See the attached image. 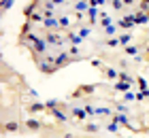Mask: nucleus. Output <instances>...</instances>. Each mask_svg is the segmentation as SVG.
<instances>
[{
    "label": "nucleus",
    "instance_id": "obj_1",
    "mask_svg": "<svg viewBox=\"0 0 149 138\" xmlns=\"http://www.w3.org/2000/svg\"><path fill=\"white\" fill-rule=\"evenodd\" d=\"M40 128H43V123L38 119H34V117H30V119L26 121V130H28V132H40Z\"/></svg>",
    "mask_w": 149,
    "mask_h": 138
},
{
    "label": "nucleus",
    "instance_id": "obj_2",
    "mask_svg": "<svg viewBox=\"0 0 149 138\" xmlns=\"http://www.w3.org/2000/svg\"><path fill=\"white\" fill-rule=\"evenodd\" d=\"M2 132H22V126H19L17 121H4L2 123Z\"/></svg>",
    "mask_w": 149,
    "mask_h": 138
},
{
    "label": "nucleus",
    "instance_id": "obj_3",
    "mask_svg": "<svg viewBox=\"0 0 149 138\" xmlns=\"http://www.w3.org/2000/svg\"><path fill=\"white\" fill-rule=\"evenodd\" d=\"M45 49H47V43H45V40H36V43H32L30 45V51L32 53H45Z\"/></svg>",
    "mask_w": 149,
    "mask_h": 138
},
{
    "label": "nucleus",
    "instance_id": "obj_4",
    "mask_svg": "<svg viewBox=\"0 0 149 138\" xmlns=\"http://www.w3.org/2000/svg\"><path fill=\"white\" fill-rule=\"evenodd\" d=\"M66 64H70V58L66 55V51H60V55L56 58V66L62 68V66H66Z\"/></svg>",
    "mask_w": 149,
    "mask_h": 138
},
{
    "label": "nucleus",
    "instance_id": "obj_5",
    "mask_svg": "<svg viewBox=\"0 0 149 138\" xmlns=\"http://www.w3.org/2000/svg\"><path fill=\"white\" fill-rule=\"evenodd\" d=\"M96 92V87L94 85H81V89H77L74 92V96H83V94H94Z\"/></svg>",
    "mask_w": 149,
    "mask_h": 138
},
{
    "label": "nucleus",
    "instance_id": "obj_6",
    "mask_svg": "<svg viewBox=\"0 0 149 138\" xmlns=\"http://www.w3.org/2000/svg\"><path fill=\"white\" fill-rule=\"evenodd\" d=\"M83 132H87V134H96V132H100V128L96 126V123H83Z\"/></svg>",
    "mask_w": 149,
    "mask_h": 138
},
{
    "label": "nucleus",
    "instance_id": "obj_7",
    "mask_svg": "<svg viewBox=\"0 0 149 138\" xmlns=\"http://www.w3.org/2000/svg\"><path fill=\"white\" fill-rule=\"evenodd\" d=\"M72 117H77V119L83 123V121H85V110H81L79 106H74V108H72Z\"/></svg>",
    "mask_w": 149,
    "mask_h": 138
},
{
    "label": "nucleus",
    "instance_id": "obj_8",
    "mask_svg": "<svg viewBox=\"0 0 149 138\" xmlns=\"http://www.w3.org/2000/svg\"><path fill=\"white\" fill-rule=\"evenodd\" d=\"M30 113H38V110H47V104H40V102H34V104L28 106Z\"/></svg>",
    "mask_w": 149,
    "mask_h": 138
},
{
    "label": "nucleus",
    "instance_id": "obj_9",
    "mask_svg": "<svg viewBox=\"0 0 149 138\" xmlns=\"http://www.w3.org/2000/svg\"><path fill=\"white\" fill-rule=\"evenodd\" d=\"M47 43L49 45H62V38L58 34H47Z\"/></svg>",
    "mask_w": 149,
    "mask_h": 138
},
{
    "label": "nucleus",
    "instance_id": "obj_10",
    "mask_svg": "<svg viewBox=\"0 0 149 138\" xmlns=\"http://www.w3.org/2000/svg\"><path fill=\"white\" fill-rule=\"evenodd\" d=\"M111 121L121 123V126H130V123H128V117H126V115H113V119H111Z\"/></svg>",
    "mask_w": 149,
    "mask_h": 138
},
{
    "label": "nucleus",
    "instance_id": "obj_11",
    "mask_svg": "<svg viewBox=\"0 0 149 138\" xmlns=\"http://www.w3.org/2000/svg\"><path fill=\"white\" fill-rule=\"evenodd\" d=\"M111 6H113V11H124L126 9L124 0H111Z\"/></svg>",
    "mask_w": 149,
    "mask_h": 138
},
{
    "label": "nucleus",
    "instance_id": "obj_12",
    "mask_svg": "<svg viewBox=\"0 0 149 138\" xmlns=\"http://www.w3.org/2000/svg\"><path fill=\"white\" fill-rule=\"evenodd\" d=\"M130 40H132V34L130 32H126V34H121V38H119V45H128V43H130Z\"/></svg>",
    "mask_w": 149,
    "mask_h": 138
},
{
    "label": "nucleus",
    "instance_id": "obj_13",
    "mask_svg": "<svg viewBox=\"0 0 149 138\" xmlns=\"http://www.w3.org/2000/svg\"><path fill=\"white\" fill-rule=\"evenodd\" d=\"M115 89H117V92H128V89H130V83H115Z\"/></svg>",
    "mask_w": 149,
    "mask_h": 138
},
{
    "label": "nucleus",
    "instance_id": "obj_14",
    "mask_svg": "<svg viewBox=\"0 0 149 138\" xmlns=\"http://www.w3.org/2000/svg\"><path fill=\"white\" fill-rule=\"evenodd\" d=\"M60 21H56V19H49V17H45V28H58Z\"/></svg>",
    "mask_w": 149,
    "mask_h": 138
},
{
    "label": "nucleus",
    "instance_id": "obj_15",
    "mask_svg": "<svg viewBox=\"0 0 149 138\" xmlns=\"http://www.w3.org/2000/svg\"><path fill=\"white\" fill-rule=\"evenodd\" d=\"M13 2H15V0H2V4H0V9H2V11L6 13V11H9L11 6H13Z\"/></svg>",
    "mask_w": 149,
    "mask_h": 138
},
{
    "label": "nucleus",
    "instance_id": "obj_16",
    "mask_svg": "<svg viewBox=\"0 0 149 138\" xmlns=\"http://www.w3.org/2000/svg\"><path fill=\"white\" fill-rule=\"evenodd\" d=\"M66 38H68V40H70V43H74V45H79V43H81V40H83V38H81V36H77V34H66Z\"/></svg>",
    "mask_w": 149,
    "mask_h": 138
},
{
    "label": "nucleus",
    "instance_id": "obj_17",
    "mask_svg": "<svg viewBox=\"0 0 149 138\" xmlns=\"http://www.w3.org/2000/svg\"><path fill=\"white\" fill-rule=\"evenodd\" d=\"M104 74H107V77H109V79H117V77H119V74L115 72L113 68H104Z\"/></svg>",
    "mask_w": 149,
    "mask_h": 138
},
{
    "label": "nucleus",
    "instance_id": "obj_18",
    "mask_svg": "<svg viewBox=\"0 0 149 138\" xmlns=\"http://www.w3.org/2000/svg\"><path fill=\"white\" fill-rule=\"evenodd\" d=\"M111 21H113L111 17H102V21H100V28H102V30H107V28L111 26Z\"/></svg>",
    "mask_w": 149,
    "mask_h": 138
},
{
    "label": "nucleus",
    "instance_id": "obj_19",
    "mask_svg": "<svg viewBox=\"0 0 149 138\" xmlns=\"http://www.w3.org/2000/svg\"><path fill=\"white\" fill-rule=\"evenodd\" d=\"M107 2V0H90V6H92V9H96V6H102Z\"/></svg>",
    "mask_w": 149,
    "mask_h": 138
},
{
    "label": "nucleus",
    "instance_id": "obj_20",
    "mask_svg": "<svg viewBox=\"0 0 149 138\" xmlns=\"http://www.w3.org/2000/svg\"><path fill=\"white\" fill-rule=\"evenodd\" d=\"M126 51H128V55H136L139 53V47L134 45V47H126Z\"/></svg>",
    "mask_w": 149,
    "mask_h": 138
},
{
    "label": "nucleus",
    "instance_id": "obj_21",
    "mask_svg": "<svg viewBox=\"0 0 149 138\" xmlns=\"http://www.w3.org/2000/svg\"><path fill=\"white\" fill-rule=\"evenodd\" d=\"M87 9H90L87 2H77V11H87Z\"/></svg>",
    "mask_w": 149,
    "mask_h": 138
},
{
    "label": "nucleus",
    "instance_id": "obj_22",
    "mask_svg": "<svg viewBox=\"0 0 149 138\" xmlns=\"http://www.w3.org/2000/svg\"><path fill=\"white\" fill-rule=\"evenodd\" d=\"M40 19H43V17H40L38 13H32V15L28 17V21H40Z\"/></svg>",
    "mask_w": 149,
    "mask_h": 138
},
{
    "label": "nucleus",
    "instance_id": "obj_23",
    "mask_svg": "<svg viewBox=\"0 0 149 138\" xmlns=\"http://www.w3.org/2000/svg\"><path fill=\"white\" fill-rule=\"evenodd\" d=\"M68 24H70V21H68V17H60V26H62V28H66Z\"/></svg>",
    "mask_w": 149,
    "mask_h": 138
},
{
    "label": "nucleus",
    "instance_id": "obj_24",
    "mask_svg": "<svg viewBox=\"0 0 149 138\" xmlns=\"http://www.w3.org/2000/svg\"><path fill=\"white\" fill-rule=\"evenodd\" d=\"M87 34H90V28H81V32H79V36L83 38V36H87Z\"/></svg>",
    "mask_w": 149,
    "mask_h": 138
},
{
    "label": "nucleus",
    "instance_id": "obj_25",
    "mask_svg": "<svg viewBox=\"0 0 149 138\" xmlns=\"http://www.w3.org/2000/svg\"><path fill=\"white\" fill-rule=\"evenodd\" d=\"M107 45H109V47H117L119 40H113V38H111V40H107Z\"/></svg>",
    "mask_w": 149,
    "mask_h": 138
},
{
    "label": "nucleus",
    "instance_id": "obj_26",
    "mask_svg": "<svg viewBox=\"0 0 149 138\" xmlns=\"http://www.w3.org/2000/svg\"><path fill=\"white\" fill-rule=\"evenodd\" d=\"M134 2H136V0H124V4H126V6H134Z\"/></svg>",
    "mask_w": 149,
    "mask_h": 138
},
{
    "label": "nucleus",
    "instance_id": "obj_27",
    "mask_svg": "<svg viewBox=\"0 0 149 138\" xmlns=\"http://www.w3.org/2000/svg\"><path fill=\"white\" fill-rule=\"evenodd\" d=\"M117 110H121V113H128V108H126L124 104H117Z\"/></svg>",
    "mask_w": 149,
    "mask_h": 138
},
{
    "label": "nucleus",
    "instance_id": "obj_28",
    "mask_svg": "<svg viewBox=\"0 0 149 138\" xmlns=\"http://www.w3.org/2000/svg\"><path fill=\"white\" fill-rule=\"evenodd\" d=\"M62 138H74V134H70V132H66V134H64Z\"/></svg>",
    "mask_w": 149,
    "mask_h": 138
},
{
    "label": "nucleus",
    "instance_id": "obj_29",
    "mask_svg": "<svg viewBox=\"0 0 149 138\" xmlns=\"http://www.w3.org/2000/svg\"><path fill=\"white\" fill-rule=\"evenodd\" d=\"M53 2H56V4H62V2H64V0H53Z\"/></svg>",
    "mask_w": 149,
    "mask_h": 138
},
{
    "label": "nucleus",
    "instance_id": "obj_30",
    "mask_svg": "<svg viewBox=\"0 0 149 138\" xmlns=\"http://www.w3.org/2000/svg\"><path fill=\"white\" fill-rule=\"evenodd\" d=\"M79 138H90V136H79Z\"/></svg>",
    "mask_w": 149,
    "mask_h": 138
},
{
    "label": "nucleus",
    "instance_id": "obj_31",
    "mask_svg": "<svg viewBox=\"0 0 149 138\" xmlns=\"http://www.w3.org/2000/svg\"><path fill=\"white\" fill-rule=\"evenodd\" d=\"M147 17H149V11H147Z\"/></svg>",
    "mask_w": 149,
    "mask_h": 138
}]
</instances>
